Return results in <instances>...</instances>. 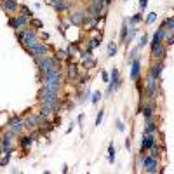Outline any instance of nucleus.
Listing matches in <instances>:
<instances>
[{"mask_svg":"<svg viewBox=\"0 0 174 174\" xmlns=\"http://www.w3.org/2000/svg\"><path fill=\"white\" fill-rule=\"evenodd\" d=\"M40 99H42L44 105H47V106H51L54 110L58 106V91H51V89L44 87L42 92H40Z\"/></svg>","mask_w":174,"mask_h":174,"instance_id":"f257e3e1","label":"nucleus"},{"mask_svg":"<svg viewBox=\"0 0 174 174\" xmlns=\"http://www.w3.org/2000/svg\"><path fill=\"white\" fill-rule=\"evenodd\" d=\"M141 157H143V158H141V160H143V167H145L148 173H155V171H157V157L152 155V153L150 155L141 153Z\"/></svg>","mask_w":174,"mask_h":174,"instance_id":"f03ea898","label":"nucleus"},{"mask_svg":"<svg viewBox=\"0 0 174 174\" xmlns=\"http://www.w3.org/2000/svg\"><path fill=\"white\" fill-rule=\"evenodd\" d=\"M30 54H32V58H44V56H47V52H49V45H45V44H37V45H33L30 51H28Z\"/></svg>","mask_w":174,"mask_h":174,"instance_id":"7ed1b4c3","label":"nucleus"},{"mask_svg":"<svg viewBox=\"0 0 174 174\" xmlns=\"http://www.w3.org/2000/svg\"><path fill=\"white\" fill-rule=\"evenodd\" d=\"M120 87V78H118V70L113 68L112 70V80H110V87H108V91H106V94H112V91L113 89H118Z\"/></svg>","mask_w":174,"mask_h":174,"instance_id":"20e7f679","label":"nucleus"},{"mask_svg":"<svg viewBox=\"0 0 174 174\" xmlns=\"http://www.w3.org/2000/svg\"><path fill=\"white\" fill-rule=\"evenodd\" d=\"M153 146H155L153 134H145L143 136V141H141V152H145V150H152Z\"/></svg>","mask_w":174,"mask_h":174,"instance_id":"39448f33","label":"nucleus"},{"mask_svg":"<svg viewBox=\"0 0 174 174\" xmlns=\"http://www.w3.org/2000/svg\"><path fill=\"white\" fill-rule=\"evenodd\" d=\"M9 127H11V131L14 134H19L21 131H23V127H24V122L21 118H11L9 120Z\"/></svg>","mask_w":174,"mask_h":174,"instance_id":"423d86ee","label":"nucleus"},{"mask_svg":"<svg viewBox=\"0 0 174 174\" xmlns=\"http://www.w3.org/2000/svg\"><path fill=\"white\" fill-rule=\"evenodd\" d=\"M152 56H153V58H158V59L165 58V45H164L162 42L152 47Z\"/></svg>","mask_w":174,"mask_h":174,"instance_id":"0eeeda50","label":"nucleus"},{"mask_svg":"<svg viewBox=\"0 0 174 174\" xmlns=\"http://www.w3.org/2000/svg\"><path fill=\"white\" fill-rule=\"evenodd\" d=\"M155 80H157V78H153L152 75H150V77L146 78V84H145V85H146V92H148V96H150V97L155 94V89H157V84H155Z\"/></svg>","mask_w":174,"mask_h":174,"instance_id":"6e6552de","label":"nucleus"},{"mask_svg":"<svg viewBox=\"0 0 174 174\" xmlns=\"http://www.w3.org/2000/svg\"><path fill=\"white\" fill-rule=\"evenodd\" d=\"M42 120V117H28L26 120H24V127L26 129H35L37 127V122H40Z\"/></svg>","mask_w":174,"mask_h":174,"instance_id":"1a4fd4ad","label":"nucleus"},{"mask_svg":"<svg viewBox=\"0 0 174 174\" xmlns=\"http://www.w3.org/2000/svg\"><path fill=\"white\" fill-rule=\"evenodd\" d=\"M131 78L137 80L139 78V59H132V64H131Z\"/></svg>","mask_w":174,"mask_h":174,"instance_id":"9d476101","label":"nucleus"},{"mask_svg":"<svg viewBox=\"0 0 174 174\" xmlns=\"http://www.w3.org/2000/svg\"><path fill=\"white\" fill-rule=\"evenodd\" d=\"M2 5H4V9H5L7 12L18 11V2H16V0H4V2H2Z\"/></svg>","mask_w":174,"mask_h":174,"instance_id":"9b49d317","label":"nucleus"},{"mask_svg":"<svg viewBox=\"0 0 174 174\" xmlns=\"http://www.w3.org/2000/svg\"><path fill=\"white\" fill-rule=\"evenodd\" d=\"M160 73H162V63H157L152 66V70H150V75L153 78H158L160 77Z\"/></svg>","mask_w":174,"mask_h":174,"instance_id":"f8f14e48","label":"nucleus"},{"mask_svg":"<svg viewBox=\"0 0 174 174\" xmlns=\"http://www.w3.org/2000/svg\"><path fill=\"white\" fill-rule=\"evenodd\" d=\"M52 7H54L56 11H66V9L70 7V4L64 2V0H58V2H52Z\"/></svg>","mask_w":174,"mask_h":174,"instance_id":"ddd939ff","label":"nucleus"},{"mask_svg":"<svg viewBox=\"0 0 174 174\" xmlns=\"http://www.w3.org/2000/svg\"><path fill=\"white\" fill-rule=\"evenodd\" d=\"M82 18H84V14H80V12H75V14H72V16H70V21H72L73 24L80 26V24H82Z\"/></svg>","mask_w":174,"mask_h":174,"instance_id":"4468645a","label":"nucleus"},{"mask_svg":"<svg viewBox=\"0 0 174 174\" xmlns=\"http://www.w3.org/2000/svg\"><path fill=\"white\" fill-rule=\"evenodd\" d=\"M152 112H153L152 105H145V106H143V117H145L146 120H150V118H152Z\"/></svg>","mask_w":174,"mask_h":174,"instance_id":"2eb2a0df","label":"nucleus"},{"mask_svg":"<svg viewBox=\"0 0 174 174\" xmlns=\"http://www.w3.org/2000/svg\"><path fill=\"white\" fill-rule=\"evenodd\" d=\"M155 132H157V125H155L152 120H148L146 129H145V134H155Z\"/></svg>","mask_w":174,"mask_h":174,"instance_id":"dca6fc26","label":"nucleus"},{"mask_svg":"<svg viewBox=\"0 0 174 174\" xmlns=\"http://www.w3.org/2000/svg\"><path fill=\"white\" fill-rule=\"evenodd\" d=\"M51 110H52L51 106L44 105V106H42V110H40V117H42V118H49V117H51Z\"/></svg>","mask_w":174,"mask_h":174,"instance_id":"f3484780","label":"nucleus"},{"mask_svg":"<svg viewBox=\"0 0 174 174\" xmlns=\"http://www.w3.org/2000/svg\"><path fill=\"white\" fill-rule=\"evenodd\" d=\"M78 75V70H77V64H70L68 66V77H72V78H75Z\"/></svg>","mask_w":174,"mask_h":174,"instance_id":"a211bd4d","label":"nucleus"},{"mask_svg":"<svg viewBox=\"0 0 174 174\" xmlns=\"http://www.w3.org/2000/svg\"><path fill=\"white\" fill-rule=\"evenodd\" d=\"M16 18H18V24H19V30H21V28H24V26H26V23H28V18H26V16H23V14L16 16Z\"/></svg>","mask_w":174,"mask_h":174,"instance_id":"6ab92c4d","label":"nucleus"},{"mask_svg":"<svg viewBox=\"0 0 174 174\" xmlns=\"http://www.w3.org/2000/svg\"><path fill=\"white\" fill-rule=\"evenodd\" d=\"M115 54H117V45L113 44V42H110V44H108V56L113 58Z\"/></svg>","mask_w":174,"mask_h":174,"instance_id":"aec40b11","label":"nucleus"},{"mask_svg":"<svg viewBox=\"0 0 174 174\" xmlns=\"http://www.w3.org/2000/svg\"><path fill=\"white\" fill-rule=\"evenodd\" d=\"M21 12H23V16H26L28 19H32V18H33V12H32L26 5H21Z\"/></svg>","mask_w":174,"mask_h":174,"instance_id":"412c9836","label":"nucleus"},{"mask_svg":"<svg viewBox=\"0 0 174 174\" xmlns=\"http://www.w3.org/2000/svg\"><path fill=\"white\" fill-rule=\"evenodd\" d=\"M32 143H33V137H30V136H24V137H21V145H23L24 148H28Z\"/></svg>","mask_w":174,"mask_h":174,"instance_id":"4be33fe9","label":"nucleus"},{"mask_svg":"<svg viewBox=\"0 0 174 174\" xmlns=\"http://www.w3.org/2000/svg\"><path fill=\"white\" fill-rule=\"evenodd\" d=\"M127 30H129V28H127V23H124V24H122V30H120V40H124V42L127 39Z\"/></svg>","mask_w":174,"mask_h":174,"instance_id":"5701e85b","label":"nucleus"},{"mask_svg":"<svg viewBox=\"0 0 174 174\" xmlns=\"http://www.w3.org/2000/svg\"><path fill=\"white\" fill-rule=\"evenodd\" d=\"M136 33H137V28H134V26H131V32H129V35H127V39H125V42H131V40L136 37Z\"/></svg>","mask_w":174,"mask_h":174,"instance_id":"b1692460","label":"nucleus"},{"mask_svg":"<svg viewBox=\"0 0 174 174\" xmlns=\"http://www.w3.org/2000/svg\"><path fill=\"white\" fill-rule=\"evenodd\" d=\"M108 153H110V162H115V148H113V143L110 145V148H108Z\"/></svg>","mask_w":174,"mask_h":174,"instance_id":"393cba45","label":"nucleus"},{"mask_svg":"<svg viewBox=\"0 0 174 174\" xmlns=\"http://www.w3.org/2000/svg\"><path fill=\"white\" fill-rule=\"evenodd\" d=\"M146 44H148V37H146V35H143V37L139 39V44H137V49H141V47H145Z\"/></svg>","mask_w":174,"mask_h":174,"instance_id":"a878e982","label":"nucleus"},{"mask_svg":"<svg viewBox=\"0 0 174 174\" xmlns=\"http://www.w3.org/2000/svg\"><path fill=\"white\" fill-rule=\"evenodd\" d=\"M32 26H35L37 30H40V28H42L44 24H42V21H40V19H35V18H32Z\"/></svg>","mask_w":174,"mask_h":174,"instance_id":"bb28decb","label":"nucleus"},{"mask_svg":"<svg viewBox=\"0 0 174 174\" xmlns=\"http://www.w3.org/2000/svg\"><path fill=\"white\" fill-rule=\"evenodd\" d=\"M103 117H105V112L101 110V112H97V117H96V125H101V120H103Z\"/></svg>","mask_w":174,"mask_h":174,"instance_id":"cd10ccee","label":"nucleus"},{"mask_svg":"<svg viewBox=\"0 0 174 174\" xmlns=\"http://www.w3.org/2000/svg\"><path fill=\"white\" fill-rule=\"evenodd\" d=\"M9 24H11L12 28H16V30L19 28V24H18V18H11V19H9Z\"/></svg>","mask_w":174,"mask_h":174,"instance_id":"c85d7f7f","label":"nucleus"},{"mask_svg":"<svg viewBox=\"0 0 174 174\" xmlns=\"http://www.w3.org/2000/svg\"><path fill=\"white\" fill-rule=\"evenodd\" d=\"M155 19H157V14H155V12H150V16H148V18H146V23H148V24H150V23H153Z\"/></svg>","mask_w":174,"mask_h":174,"instance_id":"c756f323","label":"nucleus"},{"mask_svg":"<svg viewBox=\"0 0 174 174\" xmlns=\"http://www.w3.org/2000/svg\"><path fill=\"white\" fill-rule=\"evenodd\" d=\"M56 56H58L59 61H63L64 58H68V54H66V52H63V51H58V54H56Z\"/></svg>","mask_w":174,"mask_h":174,"instance_id":"7c9ffc66","label":"nucleus"},{"mask_svg":"<svg viewBox=\"0 0 174 174\" xmlns=\"http://www.w3.org/2000/svg\"><path fill=\"white\" fill-rule=\"evenodd\" d=\"M99 97H101V92H94V96H92V103H94V105L99 101Z\"/></svg>","mask_w":174,"mask_h":174,"instance_id":"2f4dec72","label":"nucleus"},{"mask_svg":"<svg viewBox=\"0 0 174 174\" xmlns=\"http://www.w3.org/2000/svg\"><path fill=\"white\" fill-rule=\"evenodd\" d=\"M146 5H148V0H139V7H141L143 11L146 9Z\"/></svg>","mask_w":174,"mask_h":174,"instance_id":"473e14b6","label":"nucleus"},{"mask_svg":"<svg viewBox=\"0 0 174 174\" xmlns=\"http://www.w3.org/2000/svg\"><path fill=\"white\" fill-rule=\"evenodd\" d=\"M141 19V16H139V14H136L134 18H131V23H132V24H134V23H137V21Z\"/></svg>","mask_w":174,"mask_h":174,"instance_id":"72a5a7b5","label":"nucleus"},{"mask_svg":"<svg viewBox=\"0 0 174 174\" xmlns=\"http://www.w3.org/2000/svg\"><path fill=\"white\" fill-rule=\"evenodd\" d=\"M117 129H118V131H124V129H125L124 122H118V124H117Z\"/></svg>","mask_w":174,"mask_h":174,"instance_id":"f704fd0d","label":"nucleus"},{"mask_svg":"<svg viewBox=\"0 0 174 174\" xmlns=\"http://www.w3.org/2000/svg\"><path fill=\"white\" fill-rule=\"evenodd\" d=\"M101 75H103V80H105V82H110V78H108V75H106L105 72H101Z\"/></svg>","mask_w":174,"mask_h":174,"instance_id":"c9c22d12","label":"nucleus"},{"mask_svg":"<svg viewBox=\"0 0 174 174\" xmlns=\"http://www.w3.org/2000/svg\"><path fill=\"white\" fill-rule=\"evenodd\" d=\"M2 2H4V0H2Z\"/></svg>","mask_w":174,"mask_h":174,"instance_id":"e433bc0d","label":"nucleus"}]
</instances>
